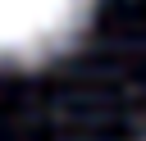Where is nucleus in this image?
<instances>
[{"mask_svg": "<svg viewBox=\"0 0 146 141\" xmlns=\"http://www.w3.org/2000/svg\"><path fill=\"white\" fill-rule=\"evenodd\" d=\"M96 0H0V68H32L64 55L91 23Z\"/></svg>", "mask_w": 146, "mask_h": 141, "instance_id": "1", "label": "nucleus"}]
</instances>
